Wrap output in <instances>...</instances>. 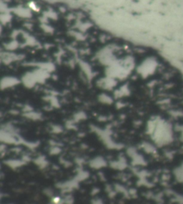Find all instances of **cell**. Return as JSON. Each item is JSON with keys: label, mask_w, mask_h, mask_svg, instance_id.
<instances>
[]
</instances>
